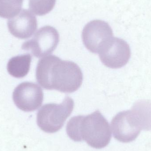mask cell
Masks as SVG:
<instances>
[{
	"instance_id": "obj_1",
	"label": "cell",
	"mask_w": 151,
	"mask_h": 151,
	"mask_svg": "<svg viewBox=\"0 0 151 151\" xmlns=\"http://www.w3.org/2000/svg\"><path fill=\"white\" fill-rule=\"evenodd\" d=\"M36 78L38 83L45 89L71 93L81 86L83 75L75 63L50 55L39 60Z\"/></svg>"
},
{
	"instance_id": "obj_2",
	"label": "cell",
	"mask_w": 151,
	"mask_h": 151,
	"mask_svg": "<svg viewBox=\"0 0 151 151\" xmlns=\"http://www.w3.org/2000/svg\"><path fill=\"white\" fill-rule=\"evenodd\" d=\"M66 132L73 141H85L96 149L106 147L111 139L110 125L98 110L86 116L72 117L67 123Z\"/></svg>"
},
{
	"instance_id": "obj_3",
	"label": "cell",
	"mask_w": 151,
	"mask_h": 151,
	"mask_svg": "<svg viewBox=\"0 0 151 151\" xmlns=\"http://www.w3.org/2000/svg\"><path fill=\"white\" fill-rule=\"evenodd\" d=\"M74 107V101L68 96L61 104H46L37 113V125L46 133H56L63 127Z\"/></svg>"
},
{
	"instance_id": "obj_4",
	"label": "cell",
	"mask_w": 151,
	"mask_h": 151,
	"mask_svg": "<svg viewBox=\"0 0 151 151\" xmlns=\"http://www.w3.org/2000/svg\"><path fill=\"white\" fill-rule=\"evenodd\" d=\"M59 42V35L53 27L46 26L40 28L32 38L23 43L22 49L40 58L52 54Z\"/></svg>"
},
{
	"instance_id": "obj_5",
	"label": "cell",
	"mask_w": 151,
	"mask_h": 151,
	"mask_svg": "<svg viewBox=\"0 0 151 151\" xmlns=\"http://www.w3.org/2000/svg\"><path fill=\"white\" fill-rule=\"evenodd\" d=\"M98 54L100 60L106 66L116 69L127 63L131 56V50L125 40L113 37L102 45Z\"/></svg>"
},
{
	"instance_id": "obj_6",
	"label": "cell",
	"mask_w": 151,
	"mask_h": 151,
	"mask_svg": "<svg viewBox=\"0 0 151 151\" xmlns=\"http://www.w3.org/2000/svg\"><path fill=\"white\" fill-rule=\"evenodd\" d=\"M12 98L14 104L19 109L24 111H33L42 105L43 91L36 83L25 82L16 87Z\"/></svg>"
},
{
	"instance_id": "obj_7",
	"label": "cell",
	"mask_w": 151,
	"mask_h": 151,
	"mask_svg": "<svg viewBox=\"0 0 151 151\" xmlns=\"http://www.w3.org/2000/svg\"><path fill=\"white\" fill-rule=\"evenodd\" d=\"M113 37V33L108 23L103 20H92L83 27V42L91 53L97 54L103 44Z\"/></svg>"
},
{
	"instance_id": "obj_8",
	"label": "cell",
	"mask_w": 151,
	"mask_h": 151,
	"mask_svg": "<svg viewBox=\"0 0 151 151\" xmlns=\"http://www.w3.org/2000/svg\"><path fill=\"white\" fill-rule=\"evenodd\" d=\"M111 126L114 138L122 143L134 141L142 130L131 110L117 114L113 118Z\"/></svg>"
},
{
	"instance_id": "obj_9",
	"label": "cell",
	"mask_w": 151,
	"mask_h": 151,
	"mask_svg": "<svg viewBox=\"0 0 151 151\" xmlns=\"http://www.w3.org/2000/svg\"><path fill=\"white\" fill-rule=\"evenodd\" d=\"M10 33L20 39L30 38L37 28V20L34 14L29 10L23 9L15 17L8 20Z\"/></svg>"
},
{
	"instance_id": "obj_10",
	"label": "cell",
	"mask_w": 151,
	"mask_h": 151,
	"mask_svg": "<svg viewBox=\"0 0 151 151\" xmlns=\"http://www.w3.org/2000/svg\"><path fill=\"white\" fill-rule=\"evenodd\" d=\"M32 56L30 54L20 55L12 58L7 64V70L10 75L17 78L24 77L30 70Z\"/></svg>"
},
{
	"instance_id": "obj_11",
	"label": "cell",
	"mask_w": 151,
	"mask_h": 151,
	"mask_svg": "<svg viewBox=\"0 0 151 151\" xmlns=\"http://www.w3.org/2000/svg\"><path fill=\"white\" fill-rule=\"evenodd\" d=\"M132 113L141 129L151 130V101L142 100L137 101L132 107Z\"/></svg>"
},
{
	"instance_id": "obj_12",
	"label": "cell",
	"mask_w": 151,
	"mask_h": 151,
	"mask_svg": "<svg viewBox=\"0 0 151 151\" xmlns=\"http://www.w3.org/2000/svg\"><path fill=\"white\" fill-rule=\"evenodd\" d=\"M24 0H0V17L11 19L17 15L22 9Z\"/></svg>"
}]
</instances>
